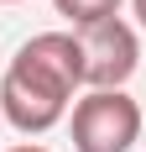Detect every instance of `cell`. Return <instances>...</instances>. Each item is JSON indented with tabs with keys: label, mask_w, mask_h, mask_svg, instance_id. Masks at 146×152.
Returning <instances> with one entry per match:
<instances>
[{
	"label": "cell",
	"mask_w": 146,
	"mask_h": 152,
	"mask_svg": "<svg viewBox=\"0 0 146 152\" xmlns=\"http://www.w3.org/2000/svg\"><path fill=\"white\" fill-rule=\"evenodd\" d=\"M11 152H47V147H37V142H26V147H11Z\"/></svg>",
	"instance_id": "6"
},
{
	"label": "cell",
	"mask_w": 146,
	"mask_h": 152,
	"mask_svg": "<svg viewBox=\"0 0 146 152\" xmlns=\"http://www.w3.org/2000/svg\"><path fill=\"white\" fill-rule=\"evenodd\" d=\"M68 131L78 152H131L141 137V105L125 89H89L73 100Z\"/></svg>",
	"instance_id": "2"
},
{
	"label": "cell",
	"mask_w": 146,
	"mask_h": 152,
	"mask_svg": "<svg viewBox=\"0 0 146 152\" xmlns=\"http://www.w3.org/2000/svg\"><path fill=\"white\" fill-rule=\"evenodd\" d=\"M78 84H84L78 31H37L31 42L16 47L0 79V121H11L21 137H42L68 115Z\"/></svg>",
	"instance_id": "1"
},
{
	"label": "cell",
	"mask_w": 146,
	"mask_h": 152,
	"mask_svg": "<svg viewBox=\"0 0 146 152\" xmlns=\"http://www.w3.org/2000/svg\"><path fill=\"white\" fill-rule=\"evenodd\" d=\"M0 5H21V0H0Z\"/></svg>",
	"instance_id": "7"
},
{
	"label": "cell",
	"mask_w": 146,
	"mask_h": 152,
	"mask_svg": "<svg viewBox=\"0 0 146 152\" xmlns=\"http://www.w3.org/2000/svg\"><path fill=\"white\" fill-rule=\"evenodd\" d=\"M52 11L68 16L73 31L78 26H94V21H110V16H120V0H52Z\"/></svg>",
	"instance_id": "4"
},
{
	"label": "cell",
	"mask_w": 146,
	"mask_h": 152,
	"mask_svg": "<svg viewBox=\"0 0 146 152\" xmlns=\"http://www.w3.org/2000/svg\"><path fill=\"white\" fill-rule=\"evenodd\" d=\"M131 11H136V21H141V31H146V0H131Z\"/></svg>",
	"instance_id": "5"
},
{
	"label": "cell",
	"mask_w": 146,
	"mask_h": 152,
	"mask_svg": "<svg viewBox=\"0 0 146 152\" xmlns=\"http://www.w3.org/2000/svg\"><path fill=\"white\" fill-rule=\"evenodd\" d=\"M78 47H84V84L89 89H125V79L141 63V42L120 16L78 26Z\"/></svg>",
	"instance_id": "3"
}]
</instances>
